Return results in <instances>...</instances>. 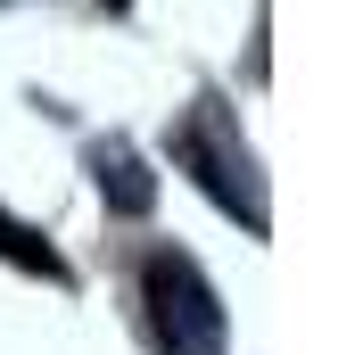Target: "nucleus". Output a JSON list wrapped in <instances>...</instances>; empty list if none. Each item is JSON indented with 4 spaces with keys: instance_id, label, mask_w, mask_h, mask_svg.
I'll return each instance as SVG.
<instances>
[{
    "instance_id": "obj_4",
    "label": "nucleus",
    "mask_w": 363,
    "mask_h": 355,
    "mask_svg": "<svg viewBox=\"0 0 363 355\" xmlns=\"http://www.w3.org/2000/svg\"><path fill=\"white\" fill-rule=\"evenodd\" d=\"M0 256H9V265H25V273H50V281H67L58 248H50V240H33V231H25L17 215H0Z\"/></svg>"
},
{
    "instance_id": "obj_2",
    "label": "nucleus",
    "mask_w": 363,
    "mask_h": 355,
    "mask_svg": "<svg viewBox=\"0 0 363 355\" xmlns=\"http://www.w3.org/2000/svg\"><path fill=\"white\" fill-rule=\"evenodd\" d=\"M174 157L182 165H190V174L206 182V190H215V199L231 207V215H248V223H264V199H256V165H248V149H240V141H231V124L215 108H199L190 116V124H182V141H174Z\"/></svg>"
},
{
    "instance_id": "obj_3",
    "label": "nucleus",
    "mask_w": 363,
    "mask_h": 355,
    "mask_svg": "<svg viewBox=\"0 0 363 355\" xmlns=\"http://www.w3.org/2000/svg\"><path fill=\"white\" fill-rule=\"evenodd\" d=\"M91 165H99V190H108V199L124 207V215H149V199H157V182L140 174V157H133V149H99Z\"/></svg>"
},
{
    "instance_id": "obj_1",
    "label": "nucleus",
    "mask_w": 363,
    "mask_h": 355,
    "mask_svg": "<svg viewBox=\"0 0 363 355\" xmlns=\"http://www.w3.org/2000/svg\"><path fill=\"white\" fill-rule=\"evenodd\" d=\"M140 306H149V331L165 355H223V306L182 248H157L140 265Z\"/></svg>"
},
{
    "instance_id": "obj_5",
    "label": "nucleus",
    "mask_w": 363,
    "mask_h": 355,
    "mask_svg": "<svg viewBox=\"0 0 363 355\" xmlns=\"http://www.w3.org/2000/svg\"><path fill=\"white\" fill-rule=\"evenodd\" d=\"M108 9H133V0H108Z\"/></svg>"
}]
</instances>
